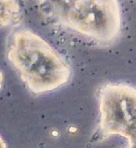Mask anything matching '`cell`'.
Instances as JSON below:
<instances>
[{"label": "cell", "instance_id": "5b68a950", "mask_svg": "<svg viewBox=\"0 0 136 148\" xmlns=\"http://www.w3.org/2000/svg\"><path fill=\"white\" fill-rule=\"evenodd\" d=\"M2 83H3V75H2V73L0 72V89H1V87H2Z\"/></svg>", "mask_w": 136, "mask_h": 148}, {"label": "cell", "instance_id": "6da1fadb", "mask_svg": "<svg viewBox=\"0 0 136 148\" xmlns=\"http://www.w3.org/2000/svg\"><path fill=\"white\" fill-rule=\"evenodd\" d=\"M8 58L28 89L40 94L66 84L71 70L64 58L44 39L29 30L14 34Z\"/></svg>", "mask_w": 136, "mask_h": 148}, {"label": "cell", "instance_id": "3957f363", "mask_svg": "<svg viewBox=\"0 0 136 148\" xmlns=\"http://www.w3.org/2000/svg\"><path fill=\"white\" fill-rule=\"evenodd\" d=\"M19 14V7L15 0H0V27L7 26Z\"/></svg>", "mask_w": 136, "mask_h": 148}, {"label": "cell", "instance_id": "277c9868", "mask_svg": "<svg viewBox=\"0 0 136 148\" xmlns=\"http://www.w3.org/2000/svg\"><path fill=\"white\" fill-rule=\"evenodd\" d=\"M0 148H7L6 143L4 142V140H3L1 136H0Z\"/></svg>", "mask_w": 136, "mask_h": 148}, {"label": "cell", "instance_id": "7a4b0ae2", "mask_svg": "<svg viewBox=\"0 0 136 148\" xmlns=\"http://www.w3.org/2000/svg\"><path fill=\"white\" fill-rule=\"evenodd\" d=\"M100 131L105 137L121 135L136 144V89L108 83L99 91Z\"/></svg>", "mask_w": 136, "mask_h": 148}]
</instances>
